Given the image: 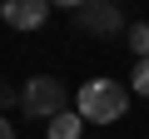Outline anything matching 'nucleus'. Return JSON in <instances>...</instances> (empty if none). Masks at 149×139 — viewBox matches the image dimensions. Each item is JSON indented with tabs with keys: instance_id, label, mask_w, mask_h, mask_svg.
I'll return each instance as SVG.
<instances>
[{
	"instance_id": "nucleus-3",
	"label": "nucleus",
	"mask_w": 149,
	"mask_h": 139,
	"mask_svg": "<svg viewBox=\"0 0 149 139\" xmlns=\"http://www.w3.org/2000/svg\"><path fill=\"white\" fill-rule=\"evenodd\" d=\"M74 25L85 35H95V40H109V35H119V5L114 0H85L74 10Z\"/></svg>"
},
{
	"instance_id": "nucleus-7",
	"label": "nucleus",
	"mask_w": 149,
	"mask_h": 139,
	"mask_svg": "<svg viewBox=\"0 0 149 139\" xmlns=\"http://www.w3.org/2000/svg\"><path fill=\"white\" fill-rule=\"evenodd\" d=\"M129 90H134V95H149V55H144V60H134V75H129Z\"/></svg>"
},
{
	"instance_id": "nucleus-5",
	"label": "nucleus",
	"mask_w": 149,
	"mask_h": 139,
	"mask_svg": "<svg viewBox=\"0 0 149 139\" xmlns=\"http://www.w3.org/2000/svg\"><path fill=\"white\" fill-rule=\"evenodd\" d=\"M80 129H85L80 109H60V114L50 119V139H80Z\"/></svg>"
},
{
	"instance_id": "nucleus-10",
	"label": "nucleus",
	"mask_w": 149,
	"mask_h": 139,
	"mask_svg": "<svg viewBox=\"0 0 149 139\" xmlns=\"http://www.w3.org/2000/svg\"><path fill=\"white\" fill-rule=\"evenodd\" d=\"M50 5H60V10H80L85 0H50Z\"/></svg>"
},
{
	"instance_id": "nucleus-2",
	"label": "nucleus",
	"mask_w": 149,
	"mask_h": 139,
	"mask_svg": "<svg viewBox=\"0 0 149 139\" xmlns=\"http://www.w3.org/2000/svg\"><path fill=\"white\" fill-rule=\"evenodd\" d=\"M65 85L55 80V75H35V80H25V90H20V109L30 114V119H55L60 109H65Z\"/></svg>"
},
{
	"instance_id": "nucleus-6",
	"label": "nucleus",
	"mask_w": 149,
	"mask_h": 139,
	"mask_svg": "<svg viewBox=\"0 0 149 139\" xmlns=\"http://www.w3.org/2000/svg\"><path fill=\"white\" fill-rule=\"evenodd\" d=\"M129 50H134L139 60L149 55V25H144V20H134V25H129Z\"/></svg>"
},
{
	"instance_id": "nucleus-1",
	"label": "nucleus",
	"mask_w": 149,
	"mask_h": 139,
	"mask_svg": "<svg viewBox=\"0 0 149 139\" xmlns=\"http://www.w3.org/2000/svg\"><path fill=\"white\" fill-rule=\"evenodd\" d=\"M124 109H129V90L119 80H90V85H80V119L114 124V119H124Z\"/></svg>"
},
{
	"instance_id": "nucleus-4",
	"label": "nucleus",
	"mask_w": 149,
	"mask_h": 139,
	"mask_svg": "<svg viewBox=\"0 0 149 139\" xmlns=\"http://www.w3.org/2000/svg\"><path fill=\"white\" fill-rule=\"evenodd\" d=\"M50 0H5L0 5V15H5V25L10 30H40L45 20H50Z\"/></svg>"
},
{
	"instance_id": "nucleus-8",
	"label": "nucleus",
	"mask_w": 149,
	"mask_h": 139,
	"mask_svg": "<svg viewBox=\"0 0 149 139\" xmlns=\"http://www.w3.org/2000/svg\"><path fill=\"white\" fill-rule=\"evenodd\" d=\"M10 104H20V95H15V90H10V85H5V80H0V114H5V109H10Z\"/></svg>"
},
{
	"instance_id": "nucleus-9",
	"label": "nucleus",
	"mask_w": 149,
	"mask_h": 139,
	"mask_svg": "<svg viewBox=\"0 0 149 139\" xmlns=\"http://www.w3.org/2000/svg\"><path fill=\"white\" fill-rule=\"evenodd\" d=\"M0 139H15V124H10L5 114H0Z\"/></svg>"
}]
</instances>
